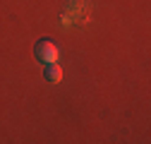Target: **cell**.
<instances>
[{"instance_id": "obj_1", "label": "cell", "mask_w": 151, "mask_h": 144, "mask_svg": "<svg viewBox=\"0 0 151 144\" xmlns=\"http://www.w3.org/2000/svg\"><path fill=\"white\" fill-rule=\"evenodd\" d=\"M34 55L39 58L43 65H48V63H58V60H60V48H58V43L50 41V39H41L39 43L34 46Z\"/></svg>"}, {"instance_id": "obj_2", "label": "cell", "mask_w": 151, "mask_h": 144, "mask_svg": "<svg viewBox=\"0 0 151 144\" xmlns=\"http://www.w3.org/2000/svg\"><path fill=\"white\" fill-rule=\"evenodd\" d=\"M43 75H46V79H48L50 84H60V82H63V77H65V70L60 67V63H48Z\"/></svg>"}]
</instances>
